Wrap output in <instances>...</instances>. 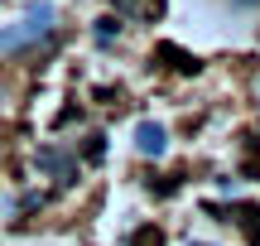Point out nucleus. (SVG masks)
<instances>
[{"mask_svg":"<svg viewBox=\"0 0 260 246\" xmlns=\"http://www.w3.org/2000/svg\"><path fill=\"white\" fill-rule=\"evenodd\" d=\"M232 5H260V0H232Z\"/></svg>","mask_w":260,"mask_h":246,"instance_id":"39448f33","label":"nucleus"},{"mask_svg":"<svg viewBox=\"0 0 260 246\" xmlns=\"http://www.w3.org/2000/svg\"><path fill=\"white\" fill-rule=\"evenodd\" d=\"M135 145H140V150H145V155H164V126L145 121V126H140V131H135Z\"/></svg>","mask_w":260,"mask_h":246,"instance_id":"f257e3e1","label":"nucleus"},{"mask_svg":"<svg viewBox=\"0 0 260 246\" xmlns=\"http://www.w3.org/2000/svg\"><path fill=\"white\" fill-rule=\"evenodd\" d=\"M121 15H145V19H159L164 15V0H116Z\"/></svg>","mask_w":260,"mask_h":246,"instance_id":"f03ea898","label":"nucleus"},{"mask_svg":"<svg viewBox=\"0 0 260 246\" xmlns=\"http://www.w3.org/2000/svg\"><path fill=\"white\" fill-rule=\"evenodd\" d=\"M39 164H44V169H53V174H63V183H73V164H68L58 150H39Z\"/></svg>","mask_w":260,"mask_h":246,"instance_id":"20e7f679","label":"nucleus"},{"mask_svg":"<svg viewBox=\"0 0 260 246\" xmlns=\"http://www.w3.org/2000/svg\"><path fill=\"white\" fill-rule=\"evenodd\" d=\"M159 58H174L178 73H198V58H193V53H183V48H174V44H159Z\"/></svg>","mask_w":260,"mask_h":246,"instance_id":"7ed1b4c3","label":"nucleus"}]
</instances>
